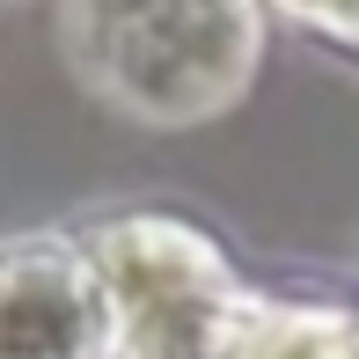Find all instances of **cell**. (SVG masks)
Returning a JSON list of instances; mask_svg holds the SVG:
<instances>
[{"label":"cell","mask_w":359,"mask_h":359,"mask_svg":"<svg viewBox=\"0 0 359 359\" xmlns=\"http://www.w3.org/2000/svg\"><path fill=\"white\" fill-rule=\"evenodd\" d=\"M118 308L52 242L0 250V359H110Z\"/></svg>","instance_id":"1"},{"label":"cell","mask_w":359,"mask_h":359,"mask_svg":"<svg viewBox=\"0 0 359 359\" xmlns=\"http://www.w3.org/2000/svg\"><path fill=\"white\" fill-rule=\"evenodd\" d=\"M301 8H308V0H301Z\"/></svg>","instance_id":"2"}]
</instances>
